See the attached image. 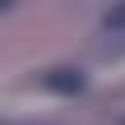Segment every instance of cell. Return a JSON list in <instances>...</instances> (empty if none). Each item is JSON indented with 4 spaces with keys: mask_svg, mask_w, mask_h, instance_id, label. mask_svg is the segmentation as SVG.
I'll list each match as a JSON object with an SVG mask.
<instances>
[{
    "mask_svg": "<svg viewBox=\"0 0 125 125\" xmlns=\"http://www.w3.org/2000/svg\"><path fill=\"white\" fill-rule=\"evenodd\" d=\"M42 83H46L51 93H83V74H79V70H46Z\"/></svg>",
    "mask_w": 125,
    "mask_h": 125,
    "instance_id": "cell-1",
    "label": "cell"
},
{
    "mask_svg": "<svg viewBox=\"0 0 125 125\" xmlns=\"http://www.w3.org/2000/svg\"><path fill=\"white\" fill-rule=\"evenodd\" d=\"M107 23H111V28H125V5H116V9L107 14Z\"/></svg>",
    "mask_w": 125,
    "mask_h": 125,
    "instance_id": "cell-2",
    "label": "cell"
},
{
    "mask_svg": "<svg viewBox=\"0 0 125 125\" xmlns=\"http://www.w3.org/2000/svg\"><path fill=\"white\" fill-rule=\"evenodd\" d=\"M14 5H19V0H0V14H5V9H14Z\"/></svg>",
    "mask_w": 125,
    "mask_h": 125,
    "instance_id": "cell-3",
    "label": "cell"
}]
</instances>
